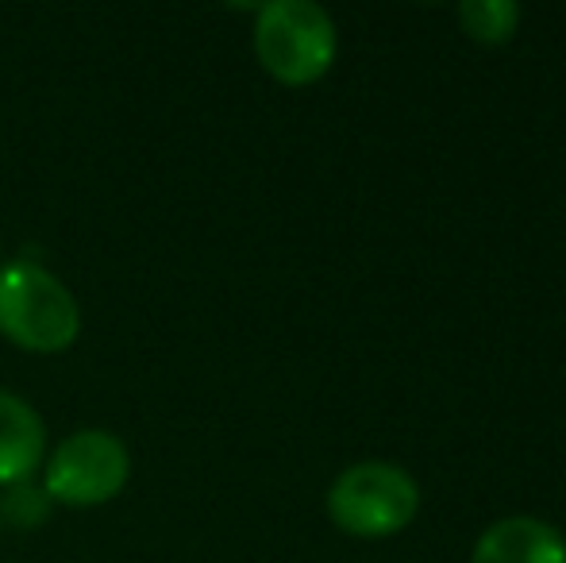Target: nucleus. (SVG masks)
Wrapping results in <instances>:
<instances>
[{
	"label": "nucleus",
	"mask_w": 566,
	"mask_h": 563,
	"mask_svg": "<svg viewBox=\"0 0 566 563\" xmlns=\"http://www.w3.org/2000/svg\"><path fill=\"white\" fill-rule=\"evenodd\" d=\"M132 479V451L105 428H82L54 448L43 471L46 498L66 505L113 502Z\"/></svg>",
	"instance_id": "nucleus-4"
},
{
	"label": "nucleus",
	"mask_w": 566,
	"mask_h": 563,
	"mask_svg": "<svg viewBox=\"0 0 566 563\" xmlns=\"http://www.w3.org/2000/svg\"><path fill=\"white\" fill-rule=\"evenodd\" d=\"M420 490L394 463H355L332 482L328 513L350 536H394L417 518Z\"/></svg>",
	"instance_id": "nucleus-3"
},
{
	"label": "nucleus",
	"mask_w": 566,
	"mask_h": 563,
	"mask_svg": "<svg viewBox=\"0 0 566 563\" xmlns=\"http://www.w3.org/2000/svg\"><path fill=\"white\" fill-rule=\"evenodd\" d=\"M470 563H566V541L539 518H505L478 536Z\"/></svg>",
	"instance_id": "nucleus-5"
},
{
	"label": "nucleus",
	"mask_w": 566,
	"mask_h": 563,
	"mask_svg": "<svg viewBox=\"0 0 566 563\" xmlns=\"http://www.w3.org/2000/svg\"><path fill=\"white\" fill-rule=\"evenodd\" d=\"M462 31L478 43H505L521 23V4L513 0H467L459 8Z\"/></svg>",
	"instance_id": "nucleus-7"
},
{
	"label": "nucleus",
	"mask_w": 566,
	"mask_h": 563,
	"mask_svg": "<svg viewBox=\"0 0 566 563\" xmlns=\"http://www.w3.org/2000/svg\"><path fill=\"white\" fill-rule=\"evenodd\" d=\"M254 54L282 85H313L336 62V23L313 0H270L259 8Z\"/></svg>",
	"instance_id": "nucleus-2"
},
{
	"label": "nucleus",
	"mask_w": 566,
	"mask_h": 563,
	"mask_svg": "<svg viewBox=\"0 0 566 563\" xmlns=\"http://www.w3.org/2000/svg\"><path fill=\"white\" fill-rule=\"evenodd\" d=\"M46 451L43 417L15 394L0 390V487L35 475Z\"/></svg>",
	"instance_id": "nucleus-6"
},
{
	"label": "nucleus",
	"mask_w": 566,
	"mask_h": 563,
	"mask_svg": "<svg viewBox=\"0 0 566 563\" xmlns=\"http://www.w3.org/2000/svg\"><path fill=\"white\" fill-rule=\"evenodd\" d=\"M82 332V309L66 282L43 263L12 259L0 267V336L35 355L66 352Z\"/></svg>",
	"instance_id": "nucleus-1"
}]
</instances>
